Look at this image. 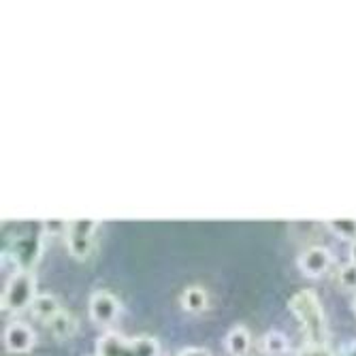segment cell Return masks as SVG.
Returning <instances> with one entry per match:
<instances>
[{
  "label": "cell",
  "mask_w": 356,
  "mask_h": 356,
  "mask_svg": "<svg viewBox=\"0 0 356 356\" xmlns=\"http://www.w3.org/2000/svg\"><path fill=\"white\" fill-rule=\"evenodd\" d=\"M288 307L293 312V316L299 320V325L309 343H327L329 322L325 316V307H322L314 290H307V288L299 290L297 295L290 297Z\"/></svg>",
  "instance_id": "cell-1"
},
{
  "label": "cell",
  "mask_w": 356,
  "mask_h": 356,
  "mask_svg": "<svg viewBox=\"0 0 356 356\" xmlns=\"http://www.w3.org/2000/svg\"><path fill=\"white\" fill-rule=\"evenodd\" d=\"M160 346L154 337H124L120 333H105L96 341V356H158Z\"/></svg>",
  "instance_id": "cell-2"
},
{
  "label": "cell",
  "mask_w": 356,
  "mask_h": 356,
  "mask_svg": "<svg viewBox=\"0 0 356 356\" xmlns=\"http://www.w3.org/2000/svg\"><path fill=\"white\" fill-rule=\"evenodd\" d=\"M43 235H45L43 224H39V226H26L24 231L11 237L7 254L19 271H30L39 263V258L43 254Z\"/></svg>",
  "instance_id": "cell-3"
},
{
  "label": "cell",
  "mask_w": 356,
  "mask_h": 356,
  "mask_svg": "<svg viewBox=\"0 0 356 356\" xmlns=\"http://www.w3.org/2000/svg\"><path fill=\"white\" fill-rule=\"evenodd\" d=\"M37 297L39 295H37L35 275L30 271H17L5 288L0 307H3V312H9V314H19L24 309L32 307Z\"/></svg>",
  "instance_id": "cell-4"
},
{
  "label": "cell",
  "mask_w": 356,
  "mask_h": 356,
  "mask_svg": "<svg viewBox=\"0 0 356 356\" xmlns=\"http://www.w3.org/2000/svg\"><path fill=\"white\" fill-rule=\"evenodd\" d=\"M99 229V220H73L67 222V245L71 256L77 261H86L92 252L94 235Z\"/></svg>",
  "instance_id": "cell-5"
},
{
  "label": "cell",
  "mask_w": 356,
  "mask_h": 356,
  "mask_svg": "<svg viewBox=\"0 0 356 356\" xmlns=\"http://www.w3.org/2000/svg\"><path fill=\"white\" fill-rule=\"evenodd\" d=\"M120 316V301L107 293V290H96L90 297V318L99 327H111Z\"/></svg>",
  "instance_id": "cell-6"
},
{
  "label": "cell",
  "mask_w": 356,
  "mask_h": 356,
  "mask_svg": "<svg viewBox=\"0 0 356 356\" xmlns=\"http://www.w3.org/2000/svg\"><path fill=\"white\" fill-rule=\"evenodd\" d=\"M333 263V254L325 245H312L299 256V271L307 277H322Z\"/></svg>",
  "instance_id": "cell-7"
},
{
  "label": "cell",
  "mask_w": 356,
  "mask_h": 356,
  "mask_svg": "<svg viewBox=\"0 0 356 356\" xmlns=\"http://www.w3.org/2000/svg\"><path fill=\"white\" fill-rule=\"evenodd\" d=\"M37 335L26 322H11L5 329V348L11 354H26L35 348Z\"/></svg>",
  "instance_id": "cell-8"
},
{
  "label": "cell",
  "mask_w": 356,
  "mask_h": 356,
  "mask_svg": "<svg viewBox=\"0 0 356 356\" xmlns=\"http://www.w3.org/2000/svg\"><path fill=\"white\" fill-rule=\"evenodd\" d=\"M47 329H49V333H51L54 339L64 341V339H69V337H73V335L77 333V318H75L71 312L62 309V312L49 322Z\"/></svg>",
  "instance_id": "cell-9"
},
{
  "label": "cell",
  "mask_w": 356,
  "mask_h": 356,
  "mask_svg": "<svg viewBox=\"0 0 356 356\" xmlns=\"http://www.w3.org/2000/svg\"><path fill=\"white\" fill-rule=\"evenodd\" d=\"M30 312H32V316H35L39 322H43V325H49V322L62 312V305H60V301L54 295H39L35 299V303H32Z\"/></svg>",
  "instance_id": "cell-10"
},
{
  "label": "cell",
  "mask_w": 356,
  "mask_h": 356,
  "mask_svg": "<svg viewBox=\"0 0 356 356\" xmlns=\"http://www.w3.org/2000/svg\"><path fill=\"white\" fill-rule=\"evenodd\" d=\"M250 346H252V337H250V331L245 327L231 329V333L224 339V348L231 356H248Z\"/></svg>",
  "instance_id": "cell-11"
},
{
  "label": "cell",
  "mask_w": 356,
  "mask_h": 356,
  "mask_svg": "<svg viewBox=\"0 0 356 356\" xmlns=\"http://www.w3.org/2000/svg\"><path fill=\"white\" fill-rule=\"evenodd\" d=\"M181 307L190 314H201L207 307V293L199 286L186 288L181 295Z\"/></svg>",
  "instance_id": "cell-12"
},
{
  "label": "cell",
  "mask_w": 356,
  "mask_h": 356,
  "mask_svg": "<svg viewBox=\"0 0 356 356\" xmlns=\"http://www.w3.org/2000/svg\"><path fill=\"white\" fill-rule=\"evenodd\" d=\"M290 350V341L282 331H269L263 337V352L267 356H284Z\"/></svg>",
  "instance_id": "cell-13"
},
{
  "label": "cell",
  "mask_w": 356,
  "mask_h": 356,
  "mask_svg": "<svg viewBox=\"0 0 356 356\" xmlns=\"http://www.w3.org/2000/svg\"><path fill=\"white\" fill-rule=\"evenodd\" d=\"M327 229L331 233H335L339 239L346 241H356V220L352 218H341V220H329Z\"/></svg>",
  "instance_id": "cell-14"
},
{
  "label": "cell",
  "mask_w": 356,
  "mask_h": 356,
  "mask_svg": "<svg viewBox=\"0 0 356 356\" xmlns=\"http://www.w3.org/2000/svg\"><path fill=\"white\" fill-rule=\"evenodd\" d=\"M295 356H333L331 348L327 343H305L301 350H297Z\"/></svg>",
  "instance_id": "cell-15"
},
{
  "label": "cell",
  "mask_w": 356,
  "mask_h": 356,
  "mask_svg": "<svg viewBox=\"0 0 356 356\" xmlns=\"http://www.w3.org/2000/svg\"><path fill=\"white\" fill-rule=\"evenodd\" d=\"M339 284L348 290H356V265L348 263L339 271Z\"/></svg>",
  "instance_id": "cell-16"
},
{
  "label": "cell",
  "mask_w": 356,
  "mask_h": 356,
  "mask_svg": "<svg viewBox=\"0 0 356 356\" xmlns=\"http://www.w3.org/2000/svg\"><path fill=\"white\" fill-rule=\"evenodd\" d=\"M177 356H211V352L205 348H184Z\"/></svg>",
  "instance_id": "cell-17"
},
{
  "label": "cell",
  "mask_w": 356,
  "mask_h": 356,
  "mask_svg": "<svg viewBox=\"0 0 356 356\" xmlns=\"http://www.w3.org/2000/svg\"><path fill=\"white\" fill-rule=\"evenodd\" d=\"M343 356H356V339H352V341L343 348Z\"/></svg>",
  "instance_id": "cell-18"
},
{
  "label": "cell",
  "mask_w": 356,
  "mask_h": 356,
  "mask_svg": "<svg viewBox=\"0 0 356 356\" xmlns=\"http://www.w3.org/2000/svg\"><path fill=\"white\" fill-rule=\"evenodd\" d=\"M350 263L356 265V241H352V245H350Z\"/></svg>",
  "instance_id": "cell-19"
},
{
  "label": "cell",
  "mask_w": 356,
  "mask_h": 356,
  "mask_svg": "<svg viewBox=\"0 0 356 356\" xmlns=\"http://www.w3.org/2000/svg\"><path fill=\"white\" fill-rule=\"evenodd\" d=\"M352 309H354V314H356V297H354V301H352Z\"/></svg>",
  "instance_id": "cell-20"
}]
</instances>
